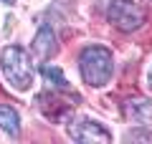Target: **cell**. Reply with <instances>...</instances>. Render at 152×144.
Returning a JSON list of instances; mask_svg holds the SVG:
<instances>
[{
    "instance_id": "1",
    "label": "cell",
    "mask_w": 152,
    "mask_h": 144,
    "mask_svg": "<svg viewBox=\"0 0 152 144\" xmlns=\"http://www.w3.org/2000/svg\"><path fill=\"white\" fill-rule=\"evenodd\" d=\"M79 68H81V79L89 86L99 89L107 86L114 73V58L109 53V48L104 46H86L79 56Z\"/></svg>"
},
{
    "instance_id": "2",
    "label": "cell",
    "mask_w": 152,
    "mask_h": 144,
    "mask_svg": "<svg viewBox=\"0 0 152 144\" xmlns=\"http://www.w3.org/2000/svg\"><path fill=\"white\" fill-rule=\"evenodd\" d=\"M3 73H5L8 84L18 91H28L33 86V66L28 53L20 46H5L3 48Z\"/></svg>"
},
{
    "instance_id": "3",
    "label": "cell",
    "mask_w": 152,
    "mask_h": 144,
    "mask_svg": "<svg viewBox=\"0 0 152 144\" xmlns=\"http://www.w3.org/2000/svg\"><path fill=\"white\" fill-rule=\"evenodd\" d=\"M107 15H109V23L114 28H119L122 33H132L137 28H142V23H145V10L132 0H112Z\"/></svg>"
},
{
    "instance_id": "4",
    "label": "cell",
    "mask_w": 152,
    "mask_h": 144,
    "mask_svg": "<svg viewBox=\"0 0 152 144\" xmlns=\"http://www.w3.org/2000/svg\"><path fill=\"white\" fill-rule=\"evenodd\" d=\"M69 137L76 139V142H84V144H109L112 142L109 129H104L94 119H74L69 124Z\"/></svg>"
},
{
    "instance_id": "5",
    "label": "cell",
    "mask_w": 152,
    "mask_h": 144,
    "mask_svg": "<svg viewBox=\"0 0 152 144\" xmlns=\"http://www.w3.org/2000/svg\"><path fill=\"white\" fill-rule=\"evenodd\" d=\"M38 109H41V114H43L46 119H51V121H61V119L71 116V106L61 99V96L48 94V91L38 96Z\"/></svg>"
},
{
    "instance_id": "6",
    "label": "cell",
    "mask_w": 152,
    "mask_h": 144,
    "mask_svg": "<svg viewBox=\"0 0 152 144\" xmlns=\"http://www.w3.org/2000/svg\"><path fill=\"white\" fill-rule=\"evenodd\" d=\"M58 51V41H56V33L51 31L48 25H43L41 31L36 33V38H33V56H36L38 61H48L51 56Z\"/></svg>"
},
{
    "instance_id": "7",
    "label": "cell",
    "mask_w": 152,
    "mask_h": 144,
    "mask_svg": "<svg viewBox=\"0 0 152 144\" xmlns=\"http://www.w3.org/2000/svg\"><path fill=\"white\" fill-rule=\"evenodd\" d=\"M124 116L134 124H147L152 119V104L147 99H140V96H132L124 104Z\"/></svg>"
},
{
    "instance_id": "8",
    "label": "cell",
    "mask_w": 152,
    "mask_h": 144,
    "mask_svg": "<svg viewBox=\"0 0 152 144\" xmlns=\"http://www.w3.org/2000/svg\"><path fill=\"white\" fill-rule=\"evenodd\" d=\"M0 129L8 132L10 137H18V132H20V116L8 104H0Z\"/></svg>"
},
{
    "instance_id": "9",
    "label": "cell",
    "mask_w": 152,
    "mask_h": 144,
    "mask_svg": "<svg viewBox=\"0 0 152 144\" xmlns=\"http://www.w3.org/2000/svg\"><path fill=\"white\" fill-rule=\"evenodd\" d=\"M38 71H41V73H43L48 81H53V86H61V89H66V91H69V84H66L64 73H61L58 68H53V66H46L43 61H41V63H38Z\"/></svg>"
},
{
    "instance_id": "10",
    "label": "cell",
    "mask_w": 152,
    "mask_h": 144,
    "mask_svg": "<svg viewBox=\"0 0 152 144\" xmlns=\"http://www.w3.org/2000/svg\"><path fill=\"white\" fill-rule=\"evenodd\" d=\"M127 142H152V132H145L142 124H140L137 129H132V132L127 134Z\"/></svg>"
},
{
    "instance_id": "11",
    "label": "cell",
    "mask_w": 152,
    "mask_h": 144,
    "mask_svg": "<svg viewBox=\"0 0 152 144\" xmlns=\"http://www.w3.org/2000/svg\"><path fill=\"white\" fill-rule=\"evenodd\" d=\"M147 84H150V89H152V68H150V73H147Z\"/></svg>"
},
{
    "instance_id": "12",
    "label": "cell",
    "mask_w": 152,
    "mask_h": 144,
    "mask_svg": "<svg viewBox=\"0 0 152 144\" xmlns=\"http://www.w3.org/2000/svg\"><path fill=\"white\" fill-rule=\"evenodd\" d=\"M3 3H5V5H13V3H15V0H3Z\"/></svg>"
}]
</instances>
